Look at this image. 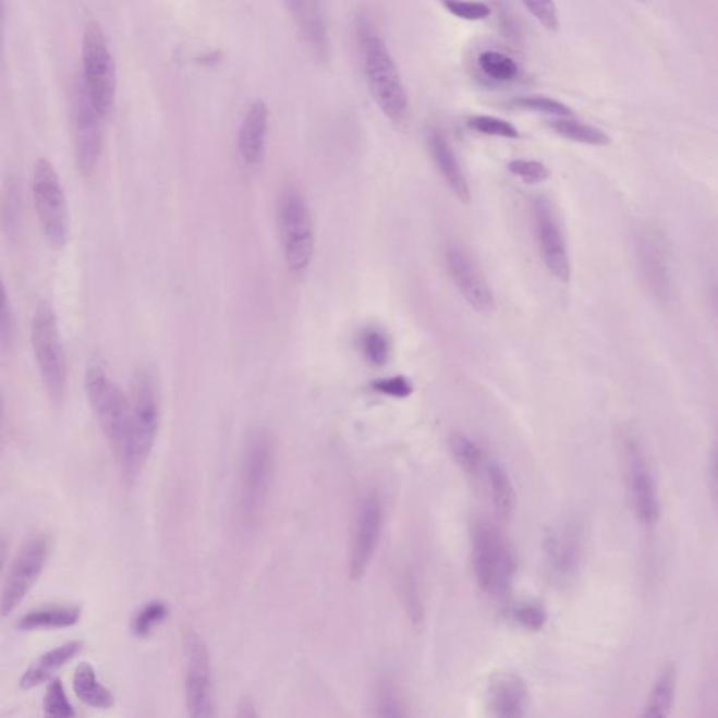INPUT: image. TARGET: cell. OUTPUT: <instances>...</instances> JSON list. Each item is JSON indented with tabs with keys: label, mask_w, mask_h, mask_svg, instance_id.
I'll return each mask as SVG.
<instances>
[{
	"label": "cell",
	"mask_w": 718,
	"mask_h": 718,
	"mask_svg": "<svg viewBox=\"0 0 718 718\" xmlns=\"http://www.w3.org/2000/svg\"><path fill=\"white\" fill-rule=\"evenodd\" d=\"M83 647H85V644L82 642H70L44 653L22 673L21 679H19V686L23 691H32V689L42 685V683L52 681L53 676L61 668L80 656Z\"/></svg>",
	"instance_id": "23"
},
{
	"label": "cell",
	"mask_w": 718,
	"mask_h": 718,
	"mask_svg": "<svg viewBox=\"0 0 718 718\" xmlns=\"http://www.w3.org/2000/svg\"><path fill=\"white\" fill-rule=\"evenodd\" d=\"M710 476L713 502H715L718 515V442L716 443L715 451H713Z\"/></svg>",
	"instance_id": "44"
},
{
	"label": "cell",
	"mask_w": 718,
	"mask_h": 718,
	"mask_svg": "<svg viewBox=\"0 0 718 718\" xmlns=\"http://www.w3.org/2000/svg\"><path fill=\"white\" fill-rule=\"evenodd\" d=\"M443 257L449 277L463 300L480 314H492L496 311L495 294L471 254L458 242H448Z\"/></svg>",
	"instance_id": "14"
},
{
	"label": "cell",
	"mask_w": 718,
	"mask_h": 718,
	"mask_svg": "<svg viewBox=\"0 0 718 718\" xmlns=\"http://www.w3.org/2000/svg\"><path fill=\"white\" fill-rule=\"evenodd\" d=\"M511 106L516 109L541 112L557 117V119H571L573 110L563 101L551 99L547 96H521L511 100Z\"/></svg>",
	"instance_id": "34"
},
{
	"label": "cell",
	"mask_w": 718,
	"mask_h": 718,
	"mask_svg": "<svg viewBox=\"0 0 718 718\" xmlns=\"http://www.w3.org/2000/svg\"><path fill=\"white\" fill-rule=\"evenodd\" d=\"M83 86L102 120L109 119L117 89L115 62L99 22L87 21L82 34Z\"/></svg>",
	"instance_id": "5"
},
{
	"label": "cell",
	"mask_w": 718,
	"mask_h": 718,
	"mask_svg": "<svg viewBox=\"0 0 718 718\" xmlns=\"http://www.w3.org/2000/svg\"><path fill=\"white\" fill-rule=\"evenodd\" d=\"M72 686L83 705L95 710H110L115 705L114 693L102 685L97 678L95 667L89 662H82L76 667Z\"/></svg>",
	"instance_id": "25"
},
{
	"label": "cell",
	"mask_w": 718,
	"mask_h": 718,
	"mask_svg": "<svg viewBox=\"0 0 718 718\" xmlns=\"http://www.w3.org/2000/svg\"><path fill=\"white\" fill-rule=\"evenodd\" d=\"M384 527V508L379 497L368 495L361 501L350 555V577L360 580L374 559Z\"/></svg>",
	"instance_id": "15"
},
{
	"label": "cell",
	"mask_w": 718,
	"mask_h": 718,
	"mask_svg": "<svg viewBox=\"0 0 718 718\" xmlns=\"http://www.w3.org/2000/svg\"><path fill=\"white\" fill-rule=\"evenodd\" d=\"M622 459L630 506L643 525L652 526L661 515V506H659L656 478L637 438L632 436L623 438Z\"/></svg>",
	"instance_id": "11"
},
{
	"label": "cell",
	"mask_w": 718,
	"mask_h": 718,
	"mask_svg": "<svg viewBox=\"0 0 718 718\" xmlns=\"http://www.w3.org/2000/svg\"><path fill=\"white\" fill-rule=\"evenodd\" d=\"M508 172L526 184H540L549 180L551 172L546 165L537 160L514 159L507 165Z\"/></svg>",
	"instance_id": "36"
},
{
	"label": "cell",
	"mask_w": 718,
	"mask_h": 718,
	"mask_svg": "<svg viewBox=\"0 0 718 718\" xmlns=\"http://www.w3.org/2000/svg\"><path fill=\"white\" fill-rule=\"evenodd\" d=\"M276 471V447L272 437L256 429L244 442L239 473V506L243 521L254 524L270 495Z\"/></svg>",
	"instance_id": "3"
},
{
	"label": "cell",
	"mask_w": 718,
	"mask_h": 718,
	"mask_svg": "<svg viewBox=\"0 0 718 718\" xmlns=\"http://www.w3.org/2000/svg\"><path fill=\"white\" fill-rule=\"evenodd\" d=\"M636 251L644 283L658 300H667L671 295V273L667 244L661 233L656 229H644L637 236Z\"/></svg>",
	"instance_id": "17"
},
{
	"label": "cell",
	"mask_w": 718,
	"mask_h": 718,
	"mask_svg": "<svg viewBox=\"0 0 718 718\" xmlns=\"http://www.w3.org/2000/svg\"><path fill=\"white\" fill-rule=\"evenodd\" d=\"M473 565L478 585L487 594L504 597L515 574L514 555L500 532L478 526L473 536Z\"/></svg>",
	"instance_id": "9"
},
{
	"label": "cell",
	"mask_w": 718,
	"mask_h": 718,
	"mask_svg": "<svg viewBox=\"0 0 718 718\" xmlns=\"http://www.w3.org/2000/svg\"><path fill=\"white\" fill-rule=\"evenodd\" d=\"M358 44L366 85L376 106L393 124L409 117V93L384 37L368 21L358 24Z\"/></svg>",
	"instance_id": "1"
},
{
	"label": "cell",
	"mask_w": 718,
	"mask_h": 718,
	"mask_svg": "<svg viewBox=\"0 0 718 718\" xmlns=\"http://www.w3.org/2000/svg\"><path fill=\"white\" fill-rule=\"evenodd\" d=\"M276 217L288 268L305 272L314 258L316 238L309 205L296 185L288 184L278 194Z\"/></svg>",
	"instance_id": "4"
},
{
	"label": "cell",
	"mask_w": 718,
	"mask_h": 718,
	"mask_svg": "<svg viewBox=\"0 0 718 718\" xmlns=\"http://www.w3.org/2000/svg\"><path fill=\"white\" fill-rule=\"evenodd\" d=\"M184 703L188 718H218L211 656L197 633L184 642Z\"/></svg>",
	"instance_id": "10"
},
{
	"label": "cell",
	"mask_w": 718,
	"mask_h": 718,
	"mask_svg": "<svg viewBox=\"0 0 718 718\" xmlns=\"http://www.w3.org/2000/svg\"><path fill=\"white\" fill-rule=\"evenodd\" d=\"M467 126L478 134L496 136V138L518 139L521 136L512 122L492 115H471L467 119Z\"/></svg>",
	"instance_id": "35"
},
{
	"label": "cell",
	"mask_w": 718,
	"mask_h": 718,
	"mask_svg": "<svg viewBox=\"0 0 718 718\" xmlns=\"http://www.w3.org/2000/svg\"><path fill=\"white\" fill-rule=\"evenodd\" d=\"M42 715L44 718H75V708L66 695L61 679L53 678L50 681L42 698Z\"/></svg>",
	"instance_id": "32"
},
{
	"label": "cell",
	"mask_w": 718,
	"mask_h": 718,
	"mask_svg": "<svg viewBox=\"0 0 718 718\" xmlns=\"http://www.w3.org/2000/svg\"><path fill=\"white\" fill-rule=\"evenodd\" d=\"M360 349L368 363L375 366H384L388 363L390 343L382 330L375 327L365 329L360 336Z\"/></svg>",
	"instance_id": "33"
},
{
	"label": "cell",
	"mask_w": 718,
	"mask_h": 718,
	"mask_svg": "<svg viewBox=\"0 0 718 718\" xmlns=\"http://www.w3.org/2000/svg\"><path fill=\"white\" fill-rule=\"evenodd\" d=\"M524 7L547 31H559V17L553 2H525Z\"/></svg>",
	"instance_id": "40"
},
{
	"label": "cell",
	"mask_w": 718,
	"mask_h": 718,
	"mask_svg": "<svg viewBox=\"0 0 718 718\" xmlns=\"http://www.w3.org/2000/svg\"><path fill=\"white\" fill-rule=\"evenodd\" d=\"M87 399L100 429L115 457L124 448L130 434L131 400L100 366H90L85 376Z\"/></svg>",
	"instance_id": "6"
},
{
	"label": "cell",
	"mask_w": 718,
	"mask_h": 718,
	"mask_svg": "<svg viewBox=\"0 0 718 718\" xmlns=\"http://www.w3.org/2000/svg\"><path fill=\"white\" fill-rule=\"evenodd\" d=\"M549 126L561 138L579 142V144L607 146L612 142L607 132L577 120L556 119L549 121Z\"/></svg>",
	"instance_id": "29"
},
{
	"label": "cell",
	"mask_w": 718,
	"mask_h": 718,
	"mask_svg": "<svg viewBox=\"0 0 718 718\" xmlns=\"http://www.w3.org/2000/svg\"><path fill=\"white\" fill-rule=\"evenodd\" d=\"M532 217H534L540 256L544 258L547 270L560 282H569L571 278L570 254L553 204L546 197H537L532 204Z\"/></svg>",
	"instance_id": "13"
},
{
	"label": "cell",
	"mask_w": 718,
	"mask_h": 718,
	"mask_svg": "<svg viewBox=\"0 0 718 718\" xmlns=\"http://www.w3.org/2000/svg\"><path fill=\"white\" fill-rule=\"evenodd\" d=\"M101 117L93 107L83 83L73 101V126H75V156L82 174H90L99 162L101 153Z\"/></svg>",
	"instance_id": "16"
},
{
	"label": "cell",
	"mask_w": 718,
	"mask_h": 718,
	"mask_svg": "<svg viewBox=\"0 0 718 718\" xmlns=\"http://www.w3.org/2000/svg\"><path fill=\"white\" fill-rule=\"evenodd\" d=\"M0 340L3 351L8 350L13 340V317L7 291H3L2 315H0Z\"/></svg>",
	"instance_id": "43"
},
{
	"label": "cell",
	"mask_w": 718,
	"mask_h": 718,
	"mask_svg": "<svg viewBox=\"0 0 718 718\" xmlns=\"http://www.w3.org/2000/svg\"><path fill=\"white\" fill-rule=\"evenodd\" d=\"M82 609L77 605H42L24 613L17 622L21 632H44V630H63L76 626L81 622Z\"/></svg>",
	"instance_id": "24"
},
{
	"label": "cell",
	"mask_w": 718,
	"mask_h": 718,
	"mask_svg": "<svg viewBox=\"0 0 718 718\" xmlns=\"http://www.w3.org/2000/svg\"><path fill=\"white\" fill-rule=\"evenodd\" d=\"M514 619L521 626L530 630H540L546 623L545 610L535 605H525L514 610Z\"/></svg>",
	"instance_id": "42"
},
{
	"label": "cell",
	"mask_w": 718,
	"mask_h": 718,
	"mask_svg": "<svg viewBox=\"0 0 718 718\" xmlns=\"http://www.w3.org/2000/svg\"><path fill=\"white\" fill-rule=\"evenodd\" d=\"M373 388L376 392L390 395L394 399H407L413 392L412 382L404 376H393V378L379 379L374 382Z\"/></svg>",
	"instance_id": "39"
},
{
	"label": "cell",
	"mask_w": 718,
	"mask_h": 718,
	"mask_svg": "<svg viewBox=\"0 0 718 718\" xmlns=\"http://www.w3.org/2000/svg\"><path fill=\"white\" fill-rule=\"evenodd\" d=\"M442 7L453 16L468 22L485 21L491 13L490 7L483 2H455V0H449V2H443Z\"/></svg>",
	"instance_id": "37"
},
{
	"label": "cell",
	"mask_w": 718,
	"mask_h": 718,
	"mask_svg": "<svg viewBox=\"0 0 718 718\" xmlns=\"http://www.w3.org/2000/svg\"><path fill=\"white\" fill-rule=\"evenodd\" d=\"M453 458L468 476L477 477L482 475L483 467H485V458L480 447L477 446L473 439L463 434H453L451 441H449Z\"/></svg>",
	"instance_id": "30"
},
{
	"label": "cell",
	"mask_w": 718,
	"mask_h": 718,
	"mask_svg": "<svg viewBox=\"0 0 718 718\" xmlns=\"http://www.w3.org/2000/svg\"><path fill=\"white\" fill-rule=\"evenodd\" d=\"M32 344L44 388L53 403H60L66 388V360L56 312L47 301L32 317Z\"/></svg>",
	"instance_id": "7"
},
{
	"label": "cell",
	"mask_w": 718,
	"mask_h": 718,
	"mask_svg": "<svg viewBox=\"0 0 718 718\" xmlns=\"http://www.w3.org/2000/svg\"><path fill=\"white\" fill-rule=\"evenodd\" d=\"M487 705L492 718H526L524 682L515 676L496 677L488 686Z\"/></svg>",
	"instance_id": "21"
},
{
	"label": "cell",
	"mask_w": 718,
	"mask_h": 718,
	"mask_svg": "<svg viewBox=\"0 0 718 718\" xmlns=\"http://www.w3.org/2000/svg\"><path fill=\"white\" fill-rule=\"evenodd\" d=\"M285 7L294 19L302 40L306 44L312 57L319 62H327L330 56L329 32H327L319 3L290 0Z\"/></svg>",
	"instance_id": "18"
},
{
	"label": "cell",
	"mask_w": 718,
	"mask_h": 718,
	"mask_svg": "<svg viewBox=\"0 0 718 718\" xmlns=\"http://www.w3.org/2000/svg\"><path fill=\"white\" fill-rule=\"evenodd\" d=\"M32 193L41 232L53 248H62L70 233L65 193L56 168L46 158L33 166Z\"/></svg>",
	"instance_id": "8"
},
{
	"label": "cell",
	"mask_w": 718,
	"mask_h": 718,
	"mask_svg": "<svg viewBox=\"0 0 718 718\" xmlns=\"http://www.w3.org/2000/svg\"><path fill=\"white\" fill-rule=\"evenodd\" d=\"M427 146L429 155L443 182L447 183L448 188L462 204H471L472 190L468 185L467 178L463 173L461 163L453 153L451 144H449L447 136L437 129H431L427 132Z\"/></svg>",
	"instance_id": "19"
},
{
	"label": "cell",
	"mask_w": 718,
	"mask_h": 718,
	"mask_svg": "<svg viewBox=\"0 0 718 718\" xmlns=\"http://www.w3.org/2000/svg\"><path fill=\"white\" fill-rule=\"evenodd\" d=\"M477 63L487 77L498 83L514 82L520 76V65L500 51H483L477 58Z\"/></svg>",
	"instance_id": "31"
},
{
	"label": "cell",
	"mask_w": 718,
	"mask_h": 718,
	"mask_svg": "<svg viewBox=\"0 0 718 718\" xmlns=\"http://www.w3.org/2000/svg\"><path fill=\"white\" fill-rule=\"evenodd\" d=\"M487 476L496 514L500 520L508 521L516 508V492L511 477L507 468L496 461L488 463Z\"/></svg>",
	"instance_id": "27"
},
{
	"label": "cell",
	"mask_w": 718,
	"mask_h": 718,
	"mask_svg": "<svg viewBox=\"0 0 718 718\" xmlns=\"http://www.w3.org/2000/svg\"><path fill=\"white\" fill-rule=\"evenodd\" d=\"M169 617L170 608L165 600H149V603L141 605L132 614L130 620L131 634L136 638H148Z\"/></svg>",
	"instance_id": "28"
},
{
	"label": "cell",
	"mask_w": 718,
	"mask_h": 718,
	"mask_svg": "<svg viewBox=\"0 0 718 718\" xmlns=\"http://www.w3.org/2000/svg\"><path fill=\"white\" fill-rule=\"evenodd\" d=\"M501 22L507 36H512V38L520 36V27H518L514 17L510 16V14H502Z\"/></svg>",
	"instance_id": "46"
},
{
	"label": "cell",
	"mask_w": 718,
	"mask_h": 718,
	"mask_svg": "<svg viewBox=\"0 0 718 718\" xmlns=\"http://www.w3.org/2000/svg\"><path fill=\"white\" fill-rule=\"evenodd\" d=\"M376 718H405L402 702L392 687L379 689L376 697Z\"/></svg>",
	"instance_id": "38"
},
{
	"label": "cell",
	"mask_w": 718,
	"mask_h": 718,
	"mask_svg": "<svg viewBox=\"0 0 718 718\" xmlns=\"http://www.w3.org/2000/svg\"><path fill=\"white\" fill-rule=\"evenodd\" d=\"M268 107L263 99L251 102L238 134V148L247 165H258L266 156Z\"/></svg>",
	"instance_id": "20"
},
{
	"label": "cell",
	"mask_w": 718,
	"mask_h": 718,
	"mask_svg": "<svg viewBox=\"0 0 718 718\" xmlns=\"http://www.w3.org/2000/svg\"><path fill=\"white\" fill-rule=\"evenodd\" d=\"M547 561L551 571L561 580L573 577L581 561V537L573 526H564L547 537Z\"/></svg>",
	"instance_id": "22"
},
{
	"label": "cell",
	"mask_w": 718,
	"mask_h": 718,
	"mask_svg": "<svg viewBox=\"0 0 718 718\" xmlns=\"http://www.w3.org/2000/svg\"><path fill=\"white\" fill-rule=\"evenodd\" d=\"M678 671L676 664L669 662L658 673L656 682L644 703L640 718H669L676 705Z\"/></svg>",
	"instance_id": "26"
},
{
	"label": "cell",
	"mask_w": 718,
	"mask_h": 718,
	"mask_svg": "<svg viewBox=\"0 0 718 718\" xmlns=\"http://www.w3.org/2000/svg\"><path fill=\"white\" fill-rule=\"evenodd\" d=\"M51 544L46 536L28 539L16 556L4 575L2 587V617L9 618L21 607L24 598L36 585L46 569L50 557Z\"/></svg>",
	"instance_id": "12"
},
{
	"label": "cell",
	"mask_w": 718,
	"mask_h": 718,
	"mask_svg": "<svg viewBox=\"0 0 718 718\" xmlns=\"http://www.w3.org/2000/svg\"><path fill=\"white\" fill-rule=\"evenodd\" d=\"M234 718H260L258 717L256 705H254L252 698H243L239 703L236 716Z\"/></svg>",
	"instance_id": "45"
},
{
	"label": "cell",
	"mask_w": 718,
	"mask_h": 718,
	"mask_svg": "<svg viewBox=\"0 0 718 718\" xmlns=\"http://www.w3.org/2000/svg\"><path fill=\"white\" fill-rule=\"evenodd\" d=\"M403 598L410 617H412L415 622H419V620L423 619V607L422 600H419L417 583H415L412 574L404 575Z\"/></svg>",
	"instance_id": "41"
},
{
	"label": "cell",
	"mask_w": 718,
	"mask_h": 718,
	"mask_svg": "<svg viewBox=\"0 0 718 718\" xmlns=\"http://www.w3.org/2000/svg\"><path fill=\"white\" fill-rule=\"evenodd\" d=\"M130 434L119 459L122 476L134 482L154 451L159 429V402L153 376L146 370L134 376L131 390Z\"/></svg>",
	"instance_id": "2"
}]
</instances>
